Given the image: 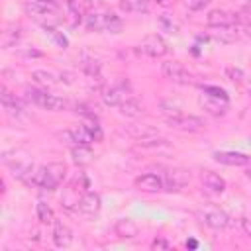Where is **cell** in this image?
<instances>
[{
	"mask_svg": "<svg viewBox=\"0 0 251 251\" xmlns=\"http://www.w3.org/2000/svg\"><path fill=\"white\" fill-rule=\"evenodd\" d=\"M198 218H200L206 226H210V227H214V229H224V227L229 226V216H227L226 212L218 210V208H204V210L198 214Z\"/></svg>",
	"mask_w": 251,
	"mask_h": 251,
	"instance_id": "obj_9",
	"label": "cell"
},
{
	"mask_svg": "<svg viewBox=\"0 0 251 251\" xmlns=\"http://www.w3.org/2000/svg\"><path fill=\"white\" fill-rule=\"evenodd\" d=\"M88 192V178L84 175H76L61 194V206L65 210H76L82 196Z\"/></svg>",
	"mask_w": 251,
	"mask_h": 251,
	"instance_id": "obj_2",
	"label": "cell"
},
{
	"mask_svg": "<svg viewBox=\"0 0 251 251\" xmlns=\"http://www.w3.org/2000/svg\"><path fill=\"white\" fill-rule=\"evenodd\" d=\"M239 226H241L243 233L251 237V220H249V218H241V220H239Z\"/></svg>",
	"mask_w": 251,
	"mask_h": 251,
	"instance_id": "obj_41",
	"label": "cell"
},
{
	"mask_svg": "<svg viewBox=\"0 0 251 251\" xmlns=\"http://www.w3.org/2000/svg\"><path fill=\"white\" fill-rule=\"evenodd\" d=\"M245 176H247V178H249V180H251V165H249V167H247V171H245Z\"/></svg>",
	"mask_w": 251,
	"mask_h": 251,
	"instance_id": "obj_44",
	"label": "cell"
},
{
	"mask_svg": "<svg viewBox=\"0 0 251 251\" xmlns=\"http://www.w3.org/2000/svg\"><path fill=\"white\" fill-rule=\"evenodd\" d=\"M4 35H10V31H4ZM14 37H20V29L16 31V35H14ZM2 43H4V45H8V43H10V39H8V37H4V39H2Z\"/></svg>",
	"mask_w": 251,
	"mask_h": 251,
	"instance_id": "obj_43",
	"label": "cell"
},
{
	"mask_svg": "<svg viewBox=\"0 0 251 251\" xmlns=\"http://www.w3.org/2000/svg\"><path fill=\"white\" fill-rule=\"evenodd\" d=\"M184 245H186L188 249H196V247H198V241H196V239H186Z\"/></svg>",
	"mask_w": 251,
	"mask_h": 251,
	"instance_id": "obj_42",
	"label": "cell"
},
{
	"mask_svg": "<svg viewBox=\"0 0 251 251\" xmlns=\"http://www.w3.org/2000/svg\"><path fill=\"white\" fill-rule=\"evenodd\" d=\"M137 51L147 55V57H155L157 59V57H165L169 53V45H167V41L161 35L151 33V35L141 39V43L137 45Z\"/></svg>",
	"mask_w": 251,
	"mask_h": 251,
	"instance_id": "obj_6",
	"label": "cell"
},
{
	"mask_svg": "<svg viewBox=\"0 0 251 251\" xmlns=\"http://www.w3.org/2000/svg\"><path fill=\"white\" fill-rule=\"evenodd\" d=\"M149 0H120V8L124 12H145Z\"/></svg>",
	"mask_w": 251,
	"mask_h": 251,
	"instance_id": "obj_29",
	"label": "cell"
},
{
	"mask_svg": "<svg viewBox=\"0 0 251 251\" xmlns=\"http://www.w3.org/2000/svg\"><path fill=\"white\" fill-rule=\"evenodd\" d=\"M35 212H37V220H39L41 224H53V222H55V216H53L51 206H49L47 202H43V200L37 202Z\"/></svg>",
	"mask_w": 251,
	"mask_h": 251,
	"instance_id": "obj_28",
	"label": "cell"
},
{
	"mask_svg": "<svg viewBox=\"0 0 251 251\" xmlns=\"http://www.w3.org/2000/svg\"><path fill=\"white\" fill-rule=\"evenodd\" d=\"M210 4V0H186V8L188 10H202Z\"/></svg>",
	"mask_w": 251,
	"mask_h": 251,
	"instance_id": "obj_40",
	"label": "cell"
},
{
	"mask_svg": "<svg viewBox=\"0 0 251 251\" xmlns=\"http://www.w3.org/2000/svg\"><path fill=\"white\" fill-rule=\"evenodd\" d=\"M235 16H237V27H239L241 31L251 33V10H249V8H243V10L237 12Z\"/></svg>",
	"mask_w": 251,
	"mask_h": 251,
	"instance_id": "obj_31",
	"label": "cell"
},
{
	"mask_svg": "<svg viewBox=\"0 0 251 251\" xmlns=\"http://www.w3.org/2000/svg\"><path fill=\"white\" fill-rule=\"evenodd\" d=\"M25 12L29 16H33L37 22H41L43 25H53V22L57 20V4L55 0H27L24 4Z\"/></svg>",
	"mask_w": 251,
	"mask_h": 251,
	"instance_id": "obj_4",
	"label": "cell"
},
{
	"mask_svg": "<svg viewBox=\"0 0 251 251\" xmlns=\"http://www.w3.org/2000/svg\"><path fill=\"white\" fill-rule=\"evenodd\" d=\"M135 186L143 192H159L165 188L163 178L159 175H153V173H147V175H141L139 178H135Z\"/></svg>",
	"mask_w": 251,
	"mask_h": 251,
	"instance_id": "obj_18",
	"label": "cell"
},
{
	"mask_svg": "<svg viewBox=\"0 0 251 251\" xmlns=\"http://www.w3.org/2000/svg\"><path fill=\"white\" fill-rule=\"evenodd\" d=\"M210 27H224V25H237V16L226 10H212L206 18Z\"/></svg>",
	"mask_w": 251,
	"mask_h": 251,
	"instance_id": "obj_16",
	"label": "cell"
},
{
	"mask_svg": "<svg viewBox=\"0 0 251 251\" xmlns=\"http://www.w3.org/2000/svg\"><path fill=\"white\" fill-rule=\"evenodd\" d=\"M159 4H167V2H171V0H157Z\"/></svg>",
	"mask_w": 251,
	"mask_h": 251,
	"instance_id": "obj_46",
	"label": "cell"
},
{
	"mask_svg": "<svg viewBox=\"0 0 251 251\" xmlns=\"http://www.w3.org/2000/svg\"><path fill=\"white\" fill-rule=\"evenodd\" d=\"M214 29H216L212 33L214 39H218L222 43H233V41H237L239 39V31H241L237 25H224V27H214Z\"/></svg>",
	"mask_w": 251,
	"mask_h": 251,
	"instance_id": "obj_24",
	"label": "cell"
},
{
	"mask_svg": "<svg viewBox=\"0 0 251 251\" xmlns=\"http://www.w3.org/2000/svg\"><path fill=\"white\" fill-rule=\"evenodd\" d=\"M78 67H80L90 78H98V76H100V63H98L94 57H90L88 53H82V55L78 57Z\"/></svg>",
	"mask_w": 251,
	"mask_h": 251,
	"instance_id": "obj_25",
	"label": "cell"
},
{
	"mask_svg": "<svg viewBox=\"0 0 251 251\" xmlns=\"http://www.w3.org/2000/svg\"><path fill=\"white\" fill-rule=\"evenodd\" d=\"M200 106L212 114V116H224L229 108L227 98H220V96H210V94H202L200 96Z\"/></svg>",
	"mask_w": 251,
	"mask_h": 251,
	"instance_id": "obj_12",
	"label": "cell"
},
{
	"mask_svg": "<svg viewBox=\"0 0 251 251\" xmlns=\"http://www.w3.org/2000/svg\"><path fill=\"white\" fill-rule=\"evenodd\" d=\"M82 126L86 127V131L92 135L94 141H100V139H102V127H100V124L96 122V118H88Z\"/></svg>",
	"mask_w": 251,
	"mask_h": 251,
	"instance_id": "obj_33",
	"label": "cell"
},
{
	"mask_svg": "<svg viewBox=\"0 0 251 251\" xmlns=\"http://www.w3.org/2000/svg\"><path fill=\"white\" fill-rule=\"evenodd\" d=\"M25 92H27V98H29L33 104H37L39 108H43V110L61 112V110L67 108V102H65L63 98L55 96V94H49V92H43V90H37V88H31V86H27Z\"/></svg>",
	"mask_w": 251,
	"mask_h": 251,
	"instance_id": "obj_5",
	"label": "cell"
},
{
	"mask_svg": "<svg viewBox=\"0 0 251 251\" xmlns=\"http://www.w3.org/2000/svg\"><path fill=\"white\" fill-rule=\"evenodd\" d=\"M92 151H90V145H76V147H73V161L76 163V165H88L90 161H92Z\"/></svg>",
	"mask_w": 251,
	"mask_h": 251,
	"instance_id": "obj_26",
	"label": "cell"
},
{
	"mask_svg": "<svg viewBox=\"0 0 251 251\" xmlns=\"http://www.w3.org/2000/svg\"><path fill=\"white\" fill-rule=\"evenodd\" d=\"M43 29H45V33H47L59 47H63V49L69 47V39H67V37L63 35V31H59L55 25H43Z\"/></svg>",
	"mask_w": 251,
	"mask_h": 251,
	"instance_id": "obj_30",
	"label": "cell"
},
{
	"mask_svg": "<svg viewBox=\"0 0 251 251\" xmlns=\"http://www.w3.org/2000/svg\"><path fill=\"white\" fill-rule=\"evenodd\" d=\"M126 133L131 135V137L137 139V141L159 137V131H157L153 126H147V124H133V126H127V127H126Z\"/></svg>",
	"mask_w": 251,
	"mask_h": 251,
	"instance_id": "obj_20",
	"label": "cell"
},
{
	"mask_svg": "<svg viewBox=\"0 0 251 251\" xmlns=\"http://www.w3.org/2000/svg\"><path fill=\"white\" fill-rule=\"evenodd\" d=\"M214 159L222 165H229V167H245L251 163V157L239 151H216Z\"/></svg>",
	"mask_w": 251,
	"mask_h": 251,
	"instance_id": "obj_14",
	"label": "cell"
},
{
	"mask_svg": "<svg viewBox=\"0 0 251 251\" xmlns=\"http://www.w3.org/2000/svg\"><path fill=\"white\" fill-rule=\"evenodd\" d=\"M159 25H161L163 29H167L169 33H176V31H178V25L169 18V14H163V16L159 18Z\"/></svg>",
	"mask_w": 251,
	"mask_h": 251,
	"instance_id": "obj_35",
	"label": "cell"
},
{
	"mask_svg": "<svg viewBox=\"0 0 251 251\" xmlns=\"http://www.w3.org/2000/svg\"><path fill=\"white\" fill-rule=\"evenodd\" d=\"M161 71L165 75V78L176 82V84H190L192 82V75L176 61H167L161 65Z\"/></svg>",
	"mask_w": 251,
	"mask_h": 251,
	"instance_id": "obj_8",
	"label": "cell"
},
{
	"mask_svg": "<svg viewBox=\"0 0 251 251\" xmlns=\"http://www.w3.org/2000/svg\"><path fill=\"white\" fill-rule=\"evenodd\" d=\"M57 137H59L63 143H67L69 147H76V145H78V143H76V139H75L73 129H63V131H59V133H57Z\"/></svg>",
	"mask_w": 251,
	"mask_h": 251,
	"instance_id": "obj_36",
	"label": "cell"
},
{
	"mask_svg": "<svg viewBox=\"0 0 251 251\" xmlns=\"http://www.w3.org/2000/svg\"><path fill=\"white\" fill-rule=\"evenodd\" d=\"M33 78H35L39 84H43V86H53V84H57L55 75L49 73V71H33Z\"/></svg>",
	"mask_w": 251,
	"mask_h": 251,
	"instance_id": "obj_32",
	"label": "cell"
},
{
	"mask_svg": "<svg viewBox=\"0 0 251 251\" xmlns=\"http://www.w3.org/2000/svg\"><path fill=\"white\" fill-rule=\"evenodd\" d=\"M73 133H75V139H76V143L78 145H90L94 139H92V135L86 131V127L84 126H78V127H75L73 129Z\"/></svg>",
	"mask_w": 251,
	"mask_h": 251,
	"instance_id": "obj_34",
	"label": "cell"
},
{
	"mask_svg": "<svg viewBox=\"0 0 251 251\" xmlns=\"http://www.w3.org/2000/svg\"><path fill=\"white\" fill-rule=\"evenodd\" d=\"M202 92H204V94H210V96H220V98H227L226 90H224V88H220V86H210V84H206V86H202Z\"/></svg>",
	"mask_w": 251,
	"mask_h": 251,
	"instance_id": "obj_38",
	"label": "cell"
},
{
	"mask_svg": "<svg viewBox=\"0 0 251 251\" xmlns=\"http://www.w3.org/2000/svg\"><path fill=\"white\" fill-rule=\"evenodd\" d=\"M120 108V112L124 114V116H127V118H139L141 114H143V108L139 106V102L135 100V98H127L124 104H120L118 106Z\"/></svg>",
	"mask_w": 251,
	"mask_h": 251,
	"instance_id": "obj_27",
	"label": "cell"
},
{
	"mask_svg": "<svg viewBox=\"0 0 251 251\" xmlns=\"http://www.w3.org/2000/svg\"><path fill=\"white\" fill-rule=\"evenodd\" d=\"M151 249H157V251H167V249H171V243L165 239V237H155L153 241H151Z\"/></svg>",
	"mask_w": 251,
	"mask_h": 251,
	"instance_id": "obj_39",
	"label": "cell"
},
{
	"mask_svg": "<svg viewBox=\"0 0 251 251\" xmlns=\"http://www.w3.org/2000/svg\"><path fill=\"white\" fill-rule=\"evenodd\" d=\"M73 241V231L67 224H63L61 220L53 222V243L57 247H69Z\"/></svg>",
	"mask_w": 251,
	"mask_h": 251,
	"instance_id": "obj_19",
	"label": "cell"
},
{
	"mask_svg": "<svg viewBox=\"0 0 251 251\" xmlns=\"http://www.w3.org/2000/svg\"><path fill=\"white\" fill-rule=\"evenodd\" d=\"M188 182H190V173L186 169H180V167L167 171V175L163 178V184H165L167 190H180Z\"/></svg>",
	"mask_w": 251,
	"mask_h": 251,
	"instance_id": "obj_10",
	"label": "cell"
},
{
	"mask_svg": "<svg viewBox=\"0 0 251 251\" xmlns=\"http://www.w3.org/2000/svg\"><path fill=\"white\" fill-rule=\"evenodd\" d=\"M84 25L88 31H112L118 33L122 29V20L112 12H92L86 16Z\"/></svg>",
	"mask_w": 251,
	"mask_h": 251,
	"instance_id": "obj_3",
	"label": "cell"
},
{
	"mask_svg": "<svg viewBox=\"0 0 251 251\" xmlns=\"http://www.w3.org/2000/svg\"><path fill=\"white\" fill-rule=\"evenodd\" d=\"M245 8H249V10H251V0H247V4H245Z\"/></svg>",
	"mask_w": 251,
	"mask_h": 251,
	"instance_id": "obj_45",
	"label": "cell"
},
{
	"mask_svg": "<svg viewBox=\"0 0 251 251\" xmlns=\"http://www.w3.org/2000/svg\"><path fill=\"white\" fill-rule=\"evenodd\" d=\"M169 124L176 126L182 131H202L206 127V122L202 118H198V116H186V114H180L178 118L171 120Z\"/></svg>",
	"mask_w": 251,
	"mask_h": 251,
	"instance_id": "obj_15",
	"label": "cell"
},
{
	"mask_svg": "<svg viewBox=\"0 0 251 251\" xmlns=\"http://www.w3.org/2000/svg\"><path fill=\"white\" fill-rule=\"evenodd\" d=\"M67 6L73 16H88L92 12H100L104 8L102 0H67Z\"/></svg>",
	"mask_w": 251,
	"mask_h": 251,
	"instance_id": "obj_11",
	"label": "cell"
},
{
	"mask_svg": "<svg viewBox=\"0 0 251 251\" xmlns=\"http://www.w3.org/2000/svg\"><path fill=\"white\" fill-rule=\"evenodd\" d=\"M100 208H102V198H100V194L88 190V192L82 196V200L78 202L76 212L82 214V216H86V218H90V216H96V214L100 212Z\"/></svg>",
	"mask_w": 251,
	"mask_h": 251,
	"instance_id": "obj_13",
	"label": "cell"
},
{
	"mask_svg": "<svg viewBox=\"0 0 251 251\" xmlns=\"http://www.w3.org/2000/svg\"><path fill=\"white\" fill-rule=\"evenodd\" d=\"M4 163L8 165V169L12 171V175L16 176V178H22V180H31V176H33V161L27 157V155H24V157H8L6 153H4Z\"/></svg>",
	"mask_w": 251,
	"mask_h": 251,
	"instance_id": "obj_7",
	"label": "cell"
},
{
	"mask_svg": "<svg viewBox=\"0 0 251 251\" xmlns=\"http://www.w3.org/2000/svg\"><path fill=\"white\" fill-rule=\"evenodd\" d=\"M226 75H227V78L233 80V82H241V80H243V71H241L239 67H227V69H226Z\"/></svg>",
	"mask_w": 251,
	"mask_h": 251,
	"instance_id": "obj_37",
	"label": "cell"
},
{
	"mask_svg": "<svg viewBox=\"0 0 251 251\" xmlns=\"http://www.w3.org/2000/svg\"><path fill=\"white\" fill-rule=\"evenodd\" d=\"M127 98H131V94H129V90L124 88V86H110V88H106V90L102 92V100H104L106 106H120V104H124Z\"/></svg>",
	"mask_w": 251,
	"mask_h": 251,
	"instance_id": "obj_17",
	"label": "cell"
},
{
	"mask_svg": "<svg viewBox=\"0 0 251 251\" xmlns=\"http://www.w3.org/2000/svg\"><path fill=\"white\" fill-rule=\"evenodd\" d=\"M114 233L120 237V239H133L137 233H139V227L133 220H118L116 226H114Z\"/></svg>",
	"mask_w": 251,
	"mask_h": 251,
	"instance_id": "obj_21",
	"label": "cell"
},
{
	"mask_svg": "<svg viewBox=\"0 0 251 251\" xmlns=\"http://www.w3.org/2000/svg\"><path fill=\"white\" fill-rule=\"evenodd\" d=\"M202 184L210 192H216V194H222L226 190V180L218 173H214V171H204L202 173Z\"/></svg>",
	"mask_w": 251,
	"mask_h": 251,
	"instance_id": "obj_22",
	"label": "cell"
},
{
	"mask_svg": "<svg viewBox=\"0 0 251 251\" xmlns=\"http://www.w3.org/2000/svg\"><path fill=\"white\" fill-rule=\"evenodd\" d=\"M65 175H67L65 163L55 161V163H49V165L37 169L33 173V176H31V184H35V186H39L43 190H53L63 182Z\"/></svg>",
	"mask_w": 251,
	"mask_h": 251,
	"instance_id": "obj_1",
	"label": "cell"
},
{
	"mask_svg": "<svg viewBox=\"0 0 251 251\" xmlns=\"http://www.w3.org/2000/svg\"><path fill=\"white\" fill-rule=\"evenodd\" d=\"M0 100H2L4 110H6L10 116H20V114H22V106L18 104L16 96H12V92H10L6 86H0Z\"/></svg>",
	"mask_w": 251,
	"mask_h": 251,
	"instance_id": "obj_23",
	"label": "cell"
}]
</instances>
